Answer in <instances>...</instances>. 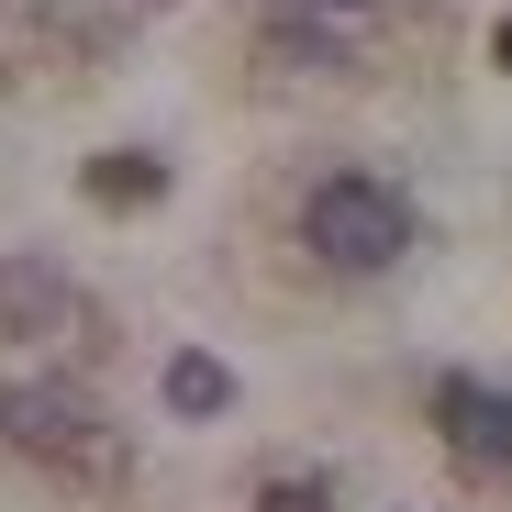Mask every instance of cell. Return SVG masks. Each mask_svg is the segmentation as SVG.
I'll return each instance as SVG.
<instances>
[{
    "label": "cell",
    "instance_id": "cell-1",
    "mask_svg": "<svg viewBox=\"0 0 512 512\" xmlns=\"http://www.w3.org/2000/svg\"><path fill=\"white\" fill-rule=\"evenodd\" d=\"M301 256L323 279H390L412 256V201L368 167H334V179L301 190Z\"/></svg>",
    "mask_w": 512,
    "mask_h": 512
},
{
    "label": "cell",
    "instance_id": "cell-2",
    "mask_svg": "<svg viewBox=\"0 0 512 512\" xmlns=\"http://www.w3.org/2000/svg\"><path fill=\"white\" fill-rule=\"evenodd\" d=\"M0 446L56 468V479H123V435H112V412L90 390H67V379H12L0 390Z\"/></svg>",
    "mask_w": 512,
    "mask_h": 512
},
{
    "label": "cell",
    "instance_id": "cell-3",
    "mask_svg": "<svg viewBox=\"0 0 512 512\" xmlns=\"http://www.w3.org/2000/svg\"><path fill=\"white\" fill-rule=\"evenodd\" d=\"M423 412H435V435H446V457H457V468H479V479H501V468H512V390H501V379L446 368L435 390H423Z\"/></svg>",
    "mask_w": 512,
    "mask_h": 512
},
{
    "label": "cell",
    "instance_id": "cell-4",
    "mask_svg": "<svg viewBox=\"0 0 512 512\" xmlns=\"http://www.w3.org/2000/svg\"><path fill=\"white\" fill-rule=\"evenodd\" d=\"M90 334V301L56 256H0V346H67Z\"/></svg>",
    "mask_w": 512,
    "mask_h": 512
},
{
    "label": "cell",
    "instance_id": "cell-5",
    "mask_svg": "<svg viewBox=\"0 0 512 512\" xmlns=\"http://www.w3.org/2000/svg\"><path fill=\"white\" fill-rule=\"evenodd\" d=\"M368 23H379V0H268V45L301 67H346Z\"/></svg>",
    "mask_w": 512,
    "mask_h": 512
},
{
    "label": "cell",
    "instance_id": "cell-6",
    "mask_svg": "<svg viewBox=\"0 0 512 512\" xmlns=\"http://www.w3.org/2000/svg\"><path fill=\"white\" fill-rule=\"evenodd\" d=\"M167 412H179V423L234 412V368H223V357H201V346H179V357H167Z\"/></svg>",
    "mask_w": 512,
    "mask_h": 512
},
{
    "label": "cell",
    "instance_id": "cell-7",
    "mask_svg": "<svg viewBox=\"0 0 512 512\" xmlns=\"http://www.w3.org/2000/svg\"><path fill=\"white\" fill-rule=\"evenodd\" d=\"M78 190H90V201H112V212H145V201L167 190V167L123 145V156H90V167H78Z\"/></svg>",
    "mask_w": 512,
    "mask_h": 512
},
{
    "label": "cell",
    "instance_id": "cell-8",
    "mask_svg": "<svg viewBox=\"0 0 512 512\" xmlns=\"http://www.w3.org/2000/svg\"><path fill=\"white\" fill-rule=\"evenodd\" d=\"M256 512H334V501H323V479H268Z\"/></svg>",
    "mask_w": 512,
    "mask_h": 512
},
{
    "label": "cell",
    "instance_id": "cell-9",
    "mask_svg": "<svg viewBox=\"0 0 512 512\" xmlns=\"http://www.w3.org/2000/svg\"><path fill=\"white\" fill-rule=\"evenodd\" d=\"M490 56H501V67H512V23H501V34H490Z\"/></svg>",
    "mask_w": 512,
    "mask_h": 512
},
{
    "label": "cell",
    "instance_id": "cell-10",
    "mask_svg": "<svg viewBox=\"0 0 512 512\" xmlns=\"http://www.w3.org/2000/svg\"><path fill=\"white\" fill-rule=\"evenodd\" d=\"M134 12H167V0H134Z\"/></svg>",
    "mask_w": 512,
    "mask_h": 512
}]
</instances>
